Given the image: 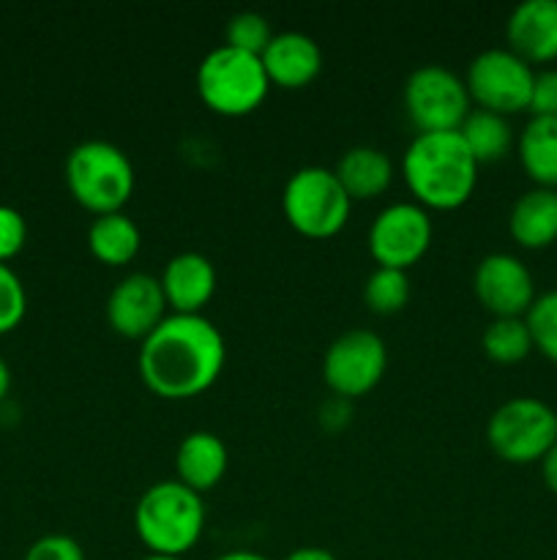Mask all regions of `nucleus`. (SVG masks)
<instances>
[{"label": "nucleus", "instance_id": "nucleus-1", "mask_svg": "<svg viewBox=\"0 0 557 560\" xmlns=\"http://www.w3.org/2000/svg\"><path fill=\"white\" fill-rule=\"evenodd\" d=\"M227 345L216 323L205 315L169 312L140 345L137 366L153 394L164 399H191L218 381Z\"/></svg>", "mask_w": 557, "mask_h": 560}, {"label": "nucleus", "instance_id": "nucleus-2", "mask_svg": "<svg viewBox=\"0 0 557 560\" xmlns=\"http://www.w3.org/2000/svg\"><path fill=\"white\" fill-rule=\"evenodd\" d=\"M402 175L418 206L451 211L475 191L478 162L459 129L418 131L402 153Z\"/></svg>", "mask_w": 557, "mask_h": 560}, {"label": "nucleus", "instance_id": "nucleus-3", "mask_svg": "<svg viewBox=\"0 0 557 560\" xmlns=\"http://www.w3.org/2000/svg\"><path fill=\"white\" fill-rule=\"evenodd\" d=\"M134 528L151 556L186 558L205 530V503L183 481H153L134 506Z\"/></svg>", "mask_w": 557, "mask_h": 560}, {"label": "nucleus", "instance_id": "nucleus-4", "mask_svg": "<svg viewBox=\"0 0 557 560\" xmlns=\"http://www.w3.org/2000/svg\"><path fill=\"white\" fill-rule=\"evenodd\" d=\"M134 164L123 148L109 140H82L66 156V184L87 211H123L134 191Z\"/></svg>", "mask_w": 557, "mask_h": 560}, {"label": "nucleus", "instance_id": "nucleus-5", "mask_svg": "<svg viewBox=\"0 0 557 560\" xmlns=\"http://www.w3.org/2000/svg\"><path fill=\"white\" fill-rule=\"evenodd\" d=\"M197 93L218 115H249L265 102L271 80L260 55L218 44L197 66Z\"/></svg>", "mask_w": 557, "mask_h": 560}, {"label": "nucleus", "instance_id": "nucleus-6", "mask_svg": "<svg viewBox=\"0 0 557 560\" xmlns=\"http://www.w3.org/2000/svg\"><path fill=\"white\" fill-rule=\"evenodd\" d=\"M353 200L328 167L295 170L282 191V211L287 222L309 238H328L347 224Z\"/></svg>", "mask_w": 557, "mask_h": 560}, {"label": "nucleus", "instance_id": "nucleus-7", "mask_svg": "<svg viewBox=\"0 0 557 560\" xmlns=\"http://www.w3.org/2000/svg\"><path fill=\"white\" fill-rule=\"evenodd\" d=\"M486 441L506 463H541L557 443V410L538 397L506 399L486 421Z\"/></svg>", "mask_w": 557, "mask_h": 560}, {"label": "nucleus", "instance_id": "nucleus-8", "mask_svg": "<svg viewBox=\"0 0 557 560\" xmlns=\"http://www.w3.org/2000/svg\"><path fill=\"white\" fill-rule=\"evenodd\" d=\"M535 71L524 58H519L508 47L481 49L467 66L470 102L481 109H489L497 115H513L530 107V93H533Z\"/></svg>", "mask_w": 557, "mask_h": 560}, {"label": "nucleus", "instance_id": "nucleus-9", "mask_svg": "<svg viewBox=\"0 0 557 560\" xmlns=\"http://www.w3.org/2000/svg\"><path fill=\"white\" fill-rule=\"evenodd\" d=\"M404 109L418 131H457L473 107L462 77L442 63H424L404 82Z\"/></svg>", "mask_w": 557, "mask_h": 560}, {"label": "nucleus", "instance_id": "nucleus-10", "mask_svg": "<svg viewBox=\"0 0 557 560\" xmlns=\"http://www.w3.org/2000/svg\"><path fill=\"white\" fill-rule=\"evenodd\" d=\"M388 348L380 334L369 328H349L328 345L322 355V377L336 397L353 399L369 394L382 381Z\"/></svg>", "mask_w": 557, "mask_h": 560}, {"label": "nucleus", "instance_id": "nucleus-11", "mask_svg": "<svg viewBox=\"0 0 557 560\" xmlns=\"http://www.w3.org/2000/svg\"><path fill=\"white\" fill-rule=\"evenodd\" d=\"M431 217L424 206L410 200L391 202L369 224V252L382 268L407 271L426 255L431 244Z\"/></svg>", "mask_w": 557, "mask_h": 560}, {"label": "nucleus", "instance_id": "nucleus-12", "mask_svg": "<svg viewBox=\"0 0 557 560\" xmlns=\"http://www.w3.org/2000/svg\"><path fill=\"white\" fill-rule=\"evenodd\" d=\"M473 293L495 317H524L535 301V282L517 255L491 252L475 266Z\"/></svg>", "mask_w": 557, "mask_h": 560}, {"label": "nucleus", "instance_id": "nucleus-13", "mask_svg": "<svg viewBox=\"0 0 557 560\" xmlns=\"http://www.w3.org/2000/svg\"><path fill=\"white\" fill-rule=\"evenodd\" d=\"M107 320L120 337L145 339L167 317V299L158 277L145 271L126 273L107 295Z\"/></svg>", "mask_w": 557, "mask_h": 560}, {"label": "nucleus", "instance_id": "nucleus-14", "mask_svg": "<svg viewBox=\"0 0 557 560\" xmlns=\"http://www.w3.org/2000/svg\"><path fill=\"white\" fill-rule=\"evenodd\" d=\"M506 38L530 66L557 60V0H522L508 14Z\"/></svg>", "mask_w": 557, "mask_h": 560}, {"label": "nucleus", "instance_id": "nucleus-15", "mask_svg": "<svg viewBox=\"0 0 557 560\" xmlns=\"http://www.w3.org/2000/svg\"><path fill=\"white\" fill-rule=\"evenodd\" d=\"M167 306L183 315H202V306L216 293V268L202 252H178L158 277Z\"/></svg>", "mask_w": 557, "mask_h": 560}, {"label": "nucleus", "instance_id": "nucleus-16", "mask_svg": "<svg viewBox=\"0 0 557 560\" xmlns=\"http://www.w3.org/2000/svg\"><path fill=\"white\" fill-rule=\"evenodd\" d=\"M262 66L268 80L282 88H304L322 71V49L311 36L300 31L273 33L262 49Z\"/></svg>", "mask_w": 557, "mask_h": 560}, {"label": "nucleus", "instance_id": "nucleus-17", "mask_svg": "<svg viewBox=\"0 0 557 560\" xmlns=\"http://www.w3.org/2000/svg\"><path fill=\"white\" fill-rule=\"evenodd\" d=\"M229 465V452L216 432L194 430L183 435L175 452V470L178 481L197 490L202 495L205 490H213L224 479Z\"/></svg>", "mask_w": 557, "mask_h": 560}, {"label": "nucleus", "instance_id": "nucleus-18", "mask_svg": "<svg viewBox=\"0 0 557 560\" xmlns=\"http://www.w3.org/2000/svg\"><path fill=\"white\" fill-rule=\"evenodd\" d=\"M511 238L524 249H544L557 241V189L533 186L517 197L508 213Z\"/></svg>", "mask_w": 557, "mask_h": 560}, {"label": "nucleus", "instance_id": "nucleus-19", "mask_svg": "<svg viewBox=\"0 0 557 560\" xmlns=\"http://www.w3.org/2000/svg\"><path fill=\"white\" fill-rule=\"evenodd\" d=\"M339 184L349 195V200H369L380 197L393 180V162L386 151L375 145H353L342 153L333 167Z\"/></svg>", "mask_w": 557, "mask_h": 560}, {"label": "nucleus", "instance_id": "nucleus-20", "mask_svg": "<svg viewBox=\"0 0 557 560\" xmlns=\"http://www.w3.org/2000/svg\"><path fill=\"white\" fill-rule=\"evenodd\" d=\"M519 162L535 186L557 189V118H533L519 135Z\"/></svg>", "mask_w": 557, "mask_h": 560}, {"label": "nucleus", "instance_id": "nucleus-21", "mask_svg": "<svg viewBox=\"0 0 557 560\" xmlns=\"http://www.w3.org/2000/svg\"><path fill=\"white\" fill-rule=\"evenodd\" d=\"M142 233L134 219L123 211L98 213L87 228V246L93 257L107 266H126L140 252Z\"/></svg>", "mask_w": 557, "mask_h": 560}, {"label": "nucleus", "instance_id": "nucleus-22", "mask_svg": "<svg viewBox=\"0 0 557 560\" xmlns=\"http://www.w3.org/2000/svg\"><path fill=\"white\" fill-rule=\"evenodd\" d=\"M459 135L467 142L475 162H497L506 156L513 145V129L506 115L489 113V109H470L467 118L459 126Z\"/></svg>", "mask_w": 557, "mask_h": 560}, {"label": "nucleus", "instance_id": "nucleus-23", "mask_svg": "<svg viewBox=\"0 0 557 560\" xmlns=\"http://www.w3.org/2000/svg\"><path fill=\"white\" fill-rule=\"evenodd\" d=\"M481 345H484V353L497 364H517V361L528 359L530 350H533V339H530L524 317H495L484 328Z\"/></svg>", "mask_w": 557, "mask_h": 560}, {"label": "nucleus", "instance_id": "nucleus-24", "mask_svg": "<svg viewBox=\"0 0 557 560\" xmlns=\"http://www.w3.org/2000/svg\"><path fill=\"white\" fill-rule=\"evenodd\" d=\"M366 306L377 315H393L410 299V277L402 268L377 266L364 284Z\"/></svg>", "mask_w": 557, "mask_h": 560}, {"label": "nucleus", "instance_id": "nucleus-25", "mask_svg": "<svg viewBox=\"0 0 557 560\" xmlns=\"http://www.w3.org/2000/svg\"><path fill=\"white\" fill-rule=\"evenodd\" d=\"M524 323L530 328L533 348L557 364V290L535 295L528 315H524Z\"/></svg>", "mask_w": 557, "mask_h": 560}, {"label": "nucleus", "instance_id": "nucleus-26", "mask_svg": "<svg viewBox=\"0 0 557 560\" xmlns=\"http://www.w3.org/2000/svg\"><path fill=\"white\" fill-rule=\"evenodd\" d=\"M273 38L271 25L262 14L257 11H238V14L229 16L227 27H224V44L235 49H244V52L262 55V49L268 47V42Z\"/></svg>", "mask_w": 557, "mask_h": 560}, {"label": "nucleus", "instance_id": "nucleus-27", "mask_svg": "<svg viewBox=\"0 0 557 560\" xmlns=\"http://www.w3.org/2000/svg\"><path fill=\"white\" fill-rule=\"evenodd\" d=\"M25 312L27 293L20 273L9 262H0V337L14 331L22 323V317H25Z\"/></svg>", "mask_w": 557, "mask_h": 560}, {"label": "nucleus", "instance_id": "nucleus-28", "mask_svg": "<svg viewBox=\"0 0 557 560\" xmlns=\"http://www.w3.org/2000/svg\"><path fill=\"white\" fill-rule=\"evenodd\" d=\"M22 560H85V550L80 541L69 534L38 536L25 550Z\"/></svg>", "mask_w": 557, "mask_h": 560}, {"label": "nucleus", "instance_id": "nucleus-29", "mask_svg": "<svg viewBox=\"0 0 557 560\" xmlns=\"http://www.w3.org/2000/svg\"><path fill=\"white\" fill-rule=\"evenodd\" d=\"M27 241V222L14 206L0 202V262H9Z\"/></svg>", "mask_w": 557, "mask_h": 560}, {"label": "nucleus", "instance_id": "nucleus-30", "mask_svg": "<svg viewBox=\"0 0 557 560\" xmlns=\"http://www.w3.org/2000/svg\"><path fill=\"white\" fill-rule=\"evenodd\" d=\"M528 109L533 118H557V69L535 71Z\"/></svg>", "mask_w": 557, "mask_h": 560}, {"label": "nucleus", "instance_id": "nucleus-31", "mask_svg": "<svg viewBox=\"0 0 557 560\" xmlns=\"http://www.w3.org/2000/svg\"><path fill=\"white\" fill-rule=\"evenodd\" d=\"M541 476H544V485L557 495V443L541 459Z\"/></svg>", "mask_w": 557, "mask_h": 560}, {"label": "nucleus", "instance_id": "nucleus-32", "mask_svg": "<svg viewBox=\"0 0 557 560\" xmlns=\"http://www.w3.org/2000/svg\"><path fill=\"white\" fill-rule=\"evenodd\" d=\"M282 560H339V558L333 556L331 550H325V547H295V550H289Z\"/></svg>", "mask_w": 557, "mask_h": 560}, {"label": "nucleus", "instance_id": "nucleus-33", "mask_svg": "<svg viewBox=\"0 0 557 560\" xmlns=\"http://www.w3.org/2000/svg\"><path fill=\"white\" fill-rule=\"evenodd\" d=\"M213 560H271V558L254 550H229V552H222V556H216Z\"/></svg>", "mask_w": 557, "mask_h": 560}, {"label": "nucleus", "instance_id": "nucleus-34", "mask_svg": "<svg viewBox=\"0 0 557 560\" xmlns=\"http://www.w3.org/2000/svg\"><path fill=\"white\" fill-rule=\"evenodd\" d=\"M9 392H11V366L5 364V359L0 355V402L9 397Z\"/></svg>", "mask_w": 557, "mask_h": 560}, {"label": "nucleus", "instance_id": "nucleus-35", "mask_svg": "<svg viewBox=\"0 0 557 560\" xmlns=\"http://www.w3.org/2000/svg\"><path fill=\"white\" fill-rule=\"evenodd\" d=\"M140 560H186V558H169V556H151V552H147L145 558H140Z\"/></svg>", "mask_w": 557, "mask_h": 560}]
</instances>
